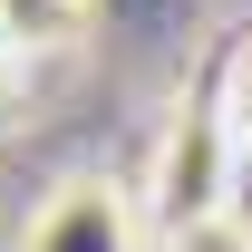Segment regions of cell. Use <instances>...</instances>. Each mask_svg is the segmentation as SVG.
Segmentation results:
<instances>
[{"label": "cell", "mask_w": 252, "mask_h": 252, "mask_svg": "<svg viewBox=\"0 0 252 252\" xmlns=\"http://www.w3.org/2000/svg\"><path fill=\"white\" fill-rule=\"evenodd\" d=\"M20 252H136V194L107 185V175H68L30 214Z\"/></svg>", "instance_id": "cell-2"}, {"label": "cell", "mask_w": 252, "mask_h": 252, "mask_svg": "<svg viewBox=\"0 0 252 252\" xmlns=\"http://www.w3.org/2000/svg\"><path fill=\"white\" fill-rule=\"evenodd\" d=\"M88 30V0H0V49L10 59H49Z\"/></svg>", "instance_id": "cell-3"}, {"label": "cell", "mask_w": 252, "mask_h": 252, "mask_svg": "<svg viewBox=\"0 0 252 252\" xmlns=\"http://www.w3.org/2000/svg\"><path fill=\"white\" fill-rule=\"evenodd\" d=\"M165 252H252V223L223 214V223H185V233H165Z\"/></svg>", "instance_id": "cell-5"}, {"label": "cell", "mask_w": 252, "mask_h": 252, "mask_svg": "<svg viewBox=\"0 0 252 252\" xmlns=\"http://www.w3.org/2000/svg\"><path fill=\"white\" fill-rule=\"evenodd\" d=\"M223 117H233V136H243V156H252V30H243V49H233V68H223V97H214Z\"/></svg>", "instance_id": "cell-4"}, {"label": "cell", "mask_w": 252, "mask_h": 252, "mask_svg": "<svg viewBox=\"0 0 252 252\" xmlns=\"http://www.w3.org/2000/svg\"><path fill=\"white\" fill-rule=\"evenodd\" d=\"M233 165H243V136L223 107H175L156 136V165H146V194H156L165 233L185 223H223L233 214Z\"/></svg>", "instance_id": "cell-1"}]
</instances>
